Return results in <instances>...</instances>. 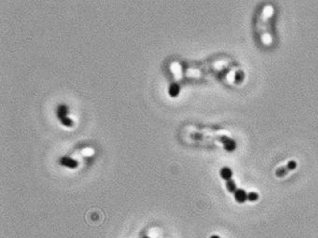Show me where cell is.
I'll return each instance as SVG.
<instances>
[{
    "label": "cell",
    "instance_id": "6da1fadb",
    "mask_svg": "<svg viewBox=\"0 0 318 238\" xmlns=\"http://www.w3.org/2000/svg\"><path fill=\"white\" fill-rule=\"evenodd\" d=\"M219 141L223 145L224 149L228 152H233L237 148V142L235 140L227 135H221Z\"/></svg>",
    "mask_w": 318,
    "mask_h": 238
},
{
    "label": "cell",
    "instance_id": "7a4b0ae2",
    "mask_svg": "<svg viewBox=\"0 0 318 238\" xmlns=\"http://www.w3.org/2000/svg\"><path fill=\"white\" fill-rule=\"evenodd\" d=\"M60 165L70 169H75L77 168L78 163L74 159L68 157H62L60 160Z\"/></svg>",
    "mask_w": 318,
    "mask_h": 238
},
{
    "label": "cell",
    "instance_id": "3957f363",
    "mask_svg": "<svg viewBox=\"0 0 318 238\" xmlns=\"http://www.w3.org/2000/svg\"><path fill=\"white\" fill-rule=\"evenodd\" d=\"M234 195L235 200L239 204H244L247 200V193L242 188L237 189L234 193Z\"/></svg>",
    "mask_w": 318,
    "mask_h": 238
},
{
    "label": "cell",
    "instance_id": "277c9868",
    "mask_svg": "<svg viewBox=\"0 0 318 238\" xmlns=\"http://www.w3.org/2000/svg\"><path fill=\"white\" fill-rule=\"evenodd\" d=\"M233 175L232 171L231 168L228 167H224L220 171V176L221 177L225 180L227 181L232 179Z\"/></svg>",
    "mask_w": 318,
    "mask_h": 238
},
{
    "label": "cell",
    "instance_id": "5b68a950",
    "mask_svg": "<svg viewBox=\"0 0 318 238\" xmlns=\"http://www.w3.org/2000/svg\"><path fill=\"white\" fill-rule=\"evenodd\" d=\"M226 186L227 190L230 193H234L236 191V190L237 189V185H236L235 181L234 180H232V179L226 182Z\"/></svg>",
    "mask_w": 318,
    "mask_h": 238
},
{
    "label": "cell",
    "instance_id": "8992f818",
    "mask_svg": "<svg viewBox=\"0 0 318 238\" xmlns=\"http://www.w3.org/2000/svg\"><path fill=\"white\" fill-rule=\"evenodd\" d=\"M288 169L287 167H281L276 171V175L278 177H282L286 176L288 172Z\"/></svg>",
    "mask_w": 318,
    "mask_h": 238
},
{
    "label": "cell",
    "instance_id": "52a82bcc",
    "mask_svg": "<svg viewBox=\"0 0 318 238\" xmlns=\"http://www.w3.org/2000/svg\"><path fill=\"white\" fill-rule=\"evenodd\" d=\"M259 195L256 192H250L247 194V200L250 202H256L259 199Z\"/></svg>",
    "mask_w": 318,
    "mask_h": 238
},
{
    "label": "cell",
    "instance_id": "ba28073f",
    "mask_svg": "<svg viewBox=\"0 0 318 238\" xmlns=\"http://www.w3.org/2000/svg\"><path fill=\"white\" fill-rule=\"evenodd\" d=\"M296 166H297V163H296V161L292 160L288 162L287 168H288V170H293V169H295L296 168Z\"/></svg>",
    "mask_w": 318,
    "mask_h": 238
},
{
    "label": "cell",
    "instance_id": "9c48e42d",
    "mask_svg": "<svg viewBox=\"0 0 318 238\" xmlns=\"http://www.w3.org/2000/svg\"><path fill=\"white\" fill-rule=\"evenodd\" d=\"M210 238H221V237L217 235H213L212 236H211Z\"/></svg>",
    "mask_w": 318,
    "mask_h": 238
},
{
    "label": "cell",
    "instance_id": "30bf717a",
    "mask_svg": "<svg viewBox=\"0 0 318 238\" xmlns=\"http://www.w3.org/2000/svg\"><path fill=\"white\" fill-rule=\"evenodd\" d=\"M143 238H151V237H147V236H145V237H144Z\"/></svg>",
    "mask_w": 318,
    "mask_h": 238
}]
</instances>
